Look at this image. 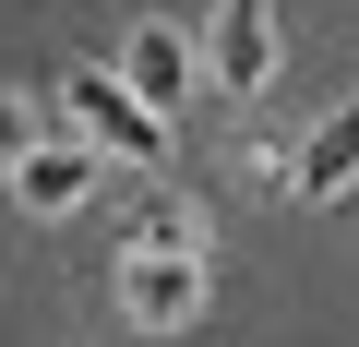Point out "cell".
<instances>
[{
    "mask_svg": "<svg viewBox=\"0 0 359 347\" xmlns=\"http://www.w3.org/2000/svg\"><path fill=\"white\" fill-rule=\"evenodd\" d=\"M204 252H168V240H132L120 252V311L144 323V335H192L204 323Z\"/></svg>",
    "mask_w": 359,
    "mask_h": 347,
    "instance_id": "cell-1",
    "label": "cell"
},
{
    "mask_svg": "<svg viewBox=\"0 0 359 347\" xmlns=\"http://www.w3.org/2000/svg\"><path fill=\"white\" fill-rule=\"evenodd\" d=\"M72 132H84L96 156H144V168H168V108H144L120 72H72Z\"/></svg>",
    "mask_w": 359,
    "mask_h": 347,
    "instance_id": "cell-2",
    "label": "cell"
},
{
    "mask_svg": "<svg viewBox=\"0 0 359 347\" xmlns=\"http://www.w3.org/2000/svg\"><path fill=\"white\" fill-rule=\"evenodd\" d=\"M96 180H108V156H96V144L60 120V132H48V144L13 168V204H25V216H72V204H96Z\"/></svg>",
    "mask_w": 359,
    "mask_h": 347,
    "instance_id": "cell-3",
    "label": "cell"
},
{
    "mask_svg": "<svg viewBox=\"0 0 359 347\" xmlns=\"http://www.w3.org/2000/svg\"><path fill=\"white\" fill-rule=\"evenodd\" d=\"M120 84H132L144 108H180V96L204 84V36H192V25H168V13H144L132 48H120Z\"/></svg>",
    "mask_w": 359,
    "mask_h": 347,
    "instance_id": "cell-4",
    "label": "cell"
},
{
    "mask_svg": "<svg viewBox=\"0 0 359 347\" xmlns=\"http://www.w3.org/2000/svg\"><path fill=\"white\" fill-rule=\"evenodd\" d=\"M204 84L216 96H264L276 84V13L264 0H228V13L204 25Z\"/></svg>",
    "mask_w": 359,
    "mask_h": 347,
    "instance_id": "cell-5",
    "label": "cell"
},
{
    "mask_svg": "<svg viewBox=\"0 0 359 347\" xmlns=\"http://www.w3.org/2000/svg\"><path fill=\"white\" fill-rule=\"evenodd\" d=\"M287 192H299V204H347V192H359V108H323V120L287 144Z\"/></svg>",
    "mask_w": 359,
    "mask_h": 347,
    "instance_id": "cell-6",
    "label": "cell"
},
{
    "mask_svg": "<svg viewBox=\"0 0 359 347\" xmlns=\"http://www.w3.org/2000/svg\"><path fill=\"white\" fill-rule=\"evenodd\" d=\"M48 132H60V108H36V96H0V180H13V168H25Z\"/></svg>",
    "mask_w": 359,
    "mask_h": 347,
    "instance_id": "cell-7",
    "label": "cell"
},
{
    "mask_svg": "<svg viewBox=\"0 0 359 347\" xmlns=\"http://www.w3.org/2000/svg\"><path fill=\"white\" fill-rule=\"evenodd\" d=\"M132 240H168V252H204V204H180V192H168V204H156V216H144Z\"/></svg>",
    "mask_w": 359,
    "mask_h": 347,
    "instance_id": "cell-8",
    "label": "cell"
}]
</instances>
